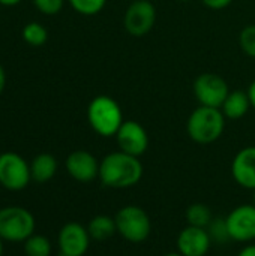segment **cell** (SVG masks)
I'll use <instances>...</instances> for the list:
<instances>
[{
	"instance_id": "6da1fadb",
	"label": "cell",
	"mask_w": 255,
	"mask_h": 256,
	"mask_svg": "<svg viewBox=\"0 0 255 256\" xmlns=\"http://www.w3.org/2000/svg\"><path fill=\"white\" fill-rule=\"evenodd\" d=\"M143 164L140 158L125 152L108 153L99 162L98 178L110 189H129L140 183L143 177Z\"/></svg>"
},
{
	"instance_id": "7a4b0ae2",
	"label": "cell",
	"mask_w": 255,
	"mask_h": 256,
	"mask_svg": "<svg viewBox=\"0 0 255 256\" xmlns=\"http://www.w3.org/2000/svg\"><path fill=\"white\" fill-rule=\"evenodd\" d=\"M225 129V116L219 108L200 105L195 108L186 122V132L189 138L201 146L212 144L221 138Z\"/></svg>"
},
{
	"instance_id": "3957f363",
	"label": "cell",
	"mask_w": 255,
	"mask_h": 256,
	"mask_svg": "<svg viewBox=\"0 0 255 256\" xmlns=\"http://www.w3.org/2000/svg\"><path fill=\"white\" fill-rule=\"evenodd\" d=\"M87 120L92 129L104 136H116L117 130L123 124V112L120 105L110 96H96L87 108Z\"/></svg>"
},
{
	"instance_id": "277c9868",
	"label": "cell",
	"mask_w": 255,
	"mask_h": 256,
	"mask_svg": "<svg viewBox=\"0 0 255 256\" xmlns=\"http://www.w3.org/2000/svg\"><path fill=\"white\" fill-rule=\"evenodd\" d=\"M35 216L24 207L8 206L0 208V238L9 243L26 242L35 234Z\"/></svg>"
},
{
	"instance_id": "5b68a950",
	"label": "cell",
	"mask_w": 255,
	"mask_h": 256,
	"mask_svg": "<svg viewBox=\"0 0 255 256\" xmlns=\"http://www.w3.org/2000/svg\"><path fill=\"white\" fill-rule=\"evenodd\" d=\"M117 234L129 243L138 244L146 242L152 232V222L146 210L138 206H125L116 216Z\"/></svg>"
},
{
	"instance_id": "8992f818",
	"label": "cell",
	"mask_w": 255,
	"mask_h": 256,
	"mask_svg": "<svg viewBox=\"0 0 255 256\" xmlns=\"http://www.w3.org/2000/svg\"><path fill=\"white\" fill-rule=\"evenodd\" d=\"M32 180L30 165L23 156L14 152L0 154V184L11 190L18 192L29 186Z\"/></svg>"
},
{
	"instance_id": "52a82bcc",
	"label": "cell",
	"mask_w": 255,
	"mask_h": 256,
	"mask_svg": "<svg viewBox=\"0 0 255 256\" xmlns=\"http://www.w3.org/2000/svg\"><path fill=\"white\" fill-rule=\"evenodd\" d=\"M192 90L198 104L210 108H221L230 93L227 81L212 72L198 75L194 81Z\"/></svg>"
},
{
	"instance_id": "ba28073f",
	"label": "cell",
	"mask_w": 255,
	"mask_h": 256,
	"mask_svg": "<svg viewBox=\"0 0 255 256\" xmlns=\"http://www.w3.org/2000/svg\"><path fill=\"white\" fill-rule=\"evenodd\" d=\"M156 16H158L156 8L152 2L149 0L131 2L123 16L125 30L134 38H143L153 28L156 22Z\"/></svg>"
},
{
	"instance_id": "9c48e42d",
	"label": "cell",
	"mask_w": 255,
	"mask_h": 256,
	"mask_svg": "<svg viewBox=\"0 0 255 256\" xmlns=\"http://www.w3.org/2000/svg\"><path fill=\"white\" fill-rule=\"evenodd\" d=\"M230 238L237 243H251L255 240V206L243 204L233 208L225 218Z\"/></svg>"
},
{
	"instance_id": "30bf717a",
	"label": "cell",
	"mask_w": 255,
	"mask_h": 256,
	"mask_svg": "<svg viewBox=\"0 0 255 256\" xmlns=\"http://www.w3.org/2000/svg\"><path fill=\"white\" fill-rule=\"evenodd\" d=\"M87 226L78 222H68L62 226L57 237V244L62 256H84L90 246Z\"/></svg>"
},
{
	"instance_id": "8fae6325",
	"label": "cell",
	"mask_w": 255,
	"mask_h": 256,
	"mask_svg": "<svg viewBox=\"0 0 255 256\" xmlns=\"http://www.w3.org/2000/svg\"><path fill=\"white\" fill-rule=\"evenodd\" d=\"M116 141L120 152L140 158L149 148L147 130L135 120H125L116 134Z\"/></svg>"
},
{
	"instance_id": "7c38bea8",
	"label": "cell",
	"mask_w": 255,
	"mask_h": 256,
	"mask_svg": "<svg viewBox=\"0 0 255 256\" xmlns=\"http://www.w3.org/2000/svg\"><path fill=\"white\" fill-rule=\"evenodd\" d=\"M176 248L183 256H206L212 248V238L206 228L188 225L179 232Z\"/></svg>"
},
{
	"instance_id": "4fadbf2b",
	"label": "cell",
	"mask_w": 255,
	"mask_h": 256,
	"mask_svg": "<svg viewBox=\"0 0 255 256\" xmlns=\"http://www.w3.org/2000/svg\"><path fill=\"white\" fill-rule=\"evenodd\" d=\"M65 166L68 174L80 183H90L99 176L98 159L86 150L72 152L66 158Z\"/></svg>"
},
{
	"instance_id": "5bb4252c",
	"label": "cell",
	"mask_w": 255,
	"mask_h": 256,
	"mask_svg": "<svg viewBox=\"0 0 255 256\" xmlns=\"http://www.w3.org/2000/svg\"><path fill=\"white\" fill-rule=\"evenodd\" d=\"M231 176L243 189L255 190V146L237 152L231 162Z\"/></svg>"
},
{
	"instance_id": "9a60e30c",
	"label": "cell",
	"mask_w": 255,
	"mask_h": 256,
	"mask_svg": "<svg viewBox=\"0 0 255 256\" xmlns=\"http://www.w3.org/2000/svg\"><path fill=\"white\" fill-rule=\"evenodd\" d=\"M251 100L248 96V92H242V90H234L230 92L227 99L224 100L221 111L225 116V118L228 120H239L242 117L246 116V112L251 108Z\"/></svg>"
},
{
	"instance_id": "2e32d148",
	"label": "cell",
	"mask_w": 255,
	"mask_h": 256,
	"mask_svg": "<svg viewBox=\"0 0 255 256\" xmlns=\"http://www.w3.org/2000/svg\"><path fill=\"white\" fill-rule=\"evenodd\" d=\"M32 180L36 183H47L50 182L56 172H57V160L50 153H41L38 154L30 165Z\"/></svg>"
},
{
	"instance_id": "e0dca14e",
	"label": "cell",
	"mask_w": 255,
	"mask_h": 256,
	"mask_svg": "<svg viewBox=\"0 0 255 256\" xmlns=\"http://www.w3.org/2000/svg\"><path fill=\"white\" fill-rule=\"evenodd\" d=\"M87 231L92 240L95 242H105L117 234L116 220L107 214H98L92 218L87 224Z\"/></svg>"
},
{
	"instance_id": "ac0fdd59",
	"label": "cell",
	"mask_w": 255,
	"mask_h": 256,
	"mask_svg": "<svg viewBox=\"0 0 255 256\" xmlns=\"http://www.w3.org/2000/svg\"><path fill=\"white\" fill-rule=\"evenodd\" d=\"M213 220L212 212L206 204H192L188 207L186 210V222L191 226H197V228H207L209 224Z\"/></svg>"
},
{
	"instance_id": "d6986e66",
	"label": "cell",
	"mask_w": 255,
	"mask_h": 256,
	"mask_svg": "<svg viewBox=\"0 0 255 256\" xmlns=\"http://www.w3.org/2000/svg\"><path fill=\"white\" fill-rule=\"evenodd\" d=\"M53 250L51 242L45 236L33 234L24 242V255L26 256H50Z\"/></svg>"
},
{
	"instance_id": "ffe728a7",
	"label": "cell",
	"mask_w": 255,
	"mask_h": 256,
	"mask_svg": "<svg viewBox=\"0 0 255 256\" xmlns=\"http://www.w3.org/2000/svg\"><path fill=\"white\" fill-rule=\"evenodd\" d=\"M210 238H212V243H218V244H225L227 242H230V232H228V228H227V222H225V218H219V219H213L209 226L206 228Z\"/></svg>"
},
{
	"instance_id": "44dd1931",
	"label": "cell",
	"mask_w": 255,
	"mask_h": 256,
	"mask_svg": "<svg viewBox=\"0 0 255 256\" xmlns=\"http://www.w3.org/2000/svg\"><path fill=\"white\" fill-rule=\"evenodd\" d=\"M47 36H48V33H47L45 27L41 26L39 22H29L23 30L24 40L33 46H39V45L45 44Z\"/></svg>"
},
{
	"instance_id": "7402d4cb",
	"label": "cell",
	"mask_w": 255,
	"mask_h": 256,
	"mask_svg": "<svg viewBox=\"0 0 255 256\" xmlns=\"http://www.w3.org/2000/svg\"><path fill=\"white\" fill-rule=\"evenodd\" d=\"M69 3L75 12L86 16H92L99 14L105 8L107 0H69Z\"/></svg>"
},
{
	"instance_id": "603a6c76",
	"label": "cell",
	"mask_w": 255,
	"mask_h": 256,
	"mask_svg": "<svg viewBox=\"0 0 255 256\" xmlns=\"http://www.w3.org/2000/svg\"><path fill=\"white\" fill-rule=\"evenodd\" d=\"M239 45L246 56L255 58V24H249L242 28L239 34Z\"/></svg>"
},
{
	"instance_id": "cb8c5ba5",
	"label": "cell",
	"mask_w": 255,
	"mask_h": 256,
	"mask_svg": "<svg viewBox=\"0 0 255 256\" xmlns=\"http://www.w3.org/2000/svg\"><path fill=\"white\" fill-rule=\"evenodd\" d=\"M65 0H33L35 6L44 15H56L62 10Z\"/></svg>"
},
{
	"instance_id": "d4e9b609",
	"label": "cell",
	"mask_w": 255,
	"mask_h": 256,
	"mask_svg": "<svg viewBox=\"0 0 255 256\" xmlns=\"http://www.w3.org/2000/svg\"><path fill=\"white\" fill-rule=\"evenodd\" d=\"M201 3L204 6H207L209 9H213V10H221V9H225L228 8L233 0H201Z\"/></svg>"
},
{
	"instance_id": "484cf974",
	"label": "cell",
	"mask_w": 255,
	"mask_h": 256,
	"mask_svg": "<svg viewBox=\"0 0 255 256\" xmlns=\"http://www.w3.org/2000/svg\"><path fill=\"white\" fill-rule=\"evenodd\" d=\"M237 256H255V244H248V246H245Z\"/></svg>"
},
{
	"instance_id": "4316f807",
	"label": "cell",
	"mask_w": 255,
	"mask_h": 256,
	"mask_svg": "<svg viewBox=\"0 0 255 256\" xmlns=\"http://www.w3.org/2000/svg\"><path fill=\"white\" fill-rule=\"evenodd\" d=\"M248 96H249L251 105L255 108V81L249 86V88H248Z\"/></svg>"
},
{
	"instance_id": "83f0119b",
	"label": "cell",
	"mask_w": 255,
	"mask_h": 256,
	"mask_svg": "<svg viewBox=\"0 0 255 256\" xmlns=\"http://www.w3.org/2000/svg\"><path fill=\"white\" fill-rule=\"evenodd\" d=\"M5 82H6V75H5L3 68L0 66V94H2V92H3V88H5Z\"/></svg>"
},
{
	"instance_id": "f1b7e54d",
	"label": "cell",
	"mask_w": 255,
	"mask_h": 256,
	"mask_svg": "<svg viewBox=\"0 0 255 256\" xmlns=\"http://www.w3.org/2000/svg\"><path fill=\"white\" fill-rule=\"evenodd\" d=\"M21 0H0V4H3V6H14V4H17V3H20Z\"/></svg>"
},
{
	"instance_id": "f546056e",
	"label": "cell",
	"mask_w": 255,
	"mask_h": 256,
	"mask_svg": "<svg viewBox=\"0 0 255 256\" xmlns=\"http://www.w3.org/2000/svg\"><path fill=\"white\" fill-rule=\"evenodd\" d=\"M164 256H183L182 254H179V252H170V254H165Z\"/></svg>"
},
{
	"instance_id": "4dcf8cb0",
	"label": "cell",
	"mask_w": 255,
	"mask_h": 256,
	"mask_svg": "<svg viewBox=\"0 0 255 256\" xmlns=\"http://www.w3.org/2000/svg\"><path fill=\"white\" fill-rule=\"evenodd\" d=\"M3 255V240L0 238V256Z\"/></svg>"
},
{
	"instance_id": "1f68e13d",
	"label": "cell",
	"mask_w": 255,
	"mask_h": 256,
	"mask_svg": "<svg viewBox=\"0 0 255 256\" xmlns=\"http://www.w3.org/2000/svg\"><path fill=\"white\" fill-rule=\"evenodd\" d=\"M179 2H183V3H188V2H191V0H179Z\"/></svg>"
},
{
	"instance_id": "d6a6232c",
	"label": "cell",
	"mask_w": 255,
	"mask_h": 256,
	"mask_svg": "<svg viewBox=\"0 0 255 256\" xmlns=\"http://www.w3.org/2000/svg\"><path fill=\"white\" fill-rule=\"evenodd\" d=\"M252 204H254V206H255V190H254V202H252Z\"/></svg>"
},
{
	"instance_id": "836d02e7",
	"label": "cell",
	"mask_w": 255,
	"mask_h": 256,
	"mask_svg": "<svg viewBox=\"0 0 255 256\" xmlns=\"http://www.w3.org/2000/svg\"><path fill=\"white\" fill-rule=\"evenodd\" d=\"M131 2H135V0H131Z\"/></svg>"
}]
</instances>
